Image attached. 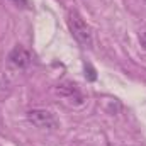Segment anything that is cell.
Instances as JSON below:
<instances>
[{
	"mask_svg": "<svg viewBox=\"0 0 146 146\" xmlns=\"http://www.w3.org/2000/svg\"><path fill=\"white\" fill-rule=\"evenodd\" d=\"M88 80H95V72L88 66Z\"/></svg>",
	"mask_w": 146,
	"mask_h": 146,
	"instance_id": "7",
	"label": "cell"
},
{
	"mask_svg": "<svg viewBox=\"0 0 146 146\" xmlns=\"http://www.w3.org/2000/svg\"><path fill=\"white\" fill-rule=\"evenodd\" d=\"M17 5H22V7H27V3H29V0H14Z\"/></svg>",
	"mask_w": 146,
	"mask_h": 146,
	"instance_id": "6",
	"label": "cell"
},
{
	"mask_svg": "<svg viewBox=\"0 0 146 146\" xmlns=\"http://www.w3.org/2000/svg\"><path fill=\"white\" fill-rule=\"evenodd\" d=\"M58 94H61V95H65V97H68V99H73V95H75V97H78L80 100H83L82 94L78 92V88H76L75 85H60V87H58Z\"/></svg>",
	"mask_w": 146,
	"mask_h": 146,
	"instance_id": "4",
	"label": "cell"
},
{
	"mask_svg": "<svg viewBox=\"0 0 146 146\" xmlns=\"http://www.w3.org/2000/svg\"><path fill=\"white\" fill-rule=\"evenodd\" d=\"M9 60H10V63H12L14 66H17V68H26V66L31 63V53H29L26 48H22V46H15V48L10 51Z\"/></svg>",
	"mask_w": 146,
	"mask_h": 146,
	"instance_id": "3",
	"label": "cell"
},
{
	"mask_svg": "<svg viewBox=\"0 0 146 146\" xmlns=\"http://www.w3.org/2000/svg\"><path fill=\"white\" fill-rule=\"evenodd\" d=\"M66 21H68V27H70V31H72L73 37H75L82 46L90 48L92 42H94V36H92L90 26L83 21V17H82L76 10H70Z\"/></svg>",
	"mask_w": 146,
	"mask_h": 146,
	"instance_id": "1",
	"label": "cell"
},
{
	"mask_svg": "<svg viewBox=\"0 0 146 146\" xmlns=\"http://www.w3.org/2000/svg\"><path fill=\"white\" fill-rule=\"evenodd\" d=\"M139 42H141V46L146 49V31H143V33L139 34Z\"/></svg>",
	"mask_w": 146,
	"mask_h": 146,
	"instance_id": "5",
	"label": "cell"
},
{
	"mask_svg": "<svg viewBox=\"0 0 146 146\" xmlns=\"http://www.w3.org/2000/svg\"><path fill=\"white\" fill-rule=\"evenodd\" d=\"M27 121L36 126L39 129H54L58 127V121L56 117L49 112V110L44 109H33L27 112Z\"/></svg>",
	"mask_w": 146,
	"mask_h": 146,
	"instance_id": "2",
	"label": "cell"
}]
</instances>
